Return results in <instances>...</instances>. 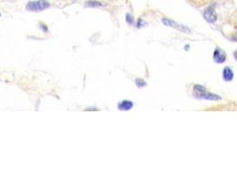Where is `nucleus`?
<instances>
[{
  "label": "nucleus",
  "mask_w": 237,
  "mask_h": 178,
  "mask_svg": "<svg viewBox=\"0 0 237 178\" xmlns=\"http://www.w3.org/2000/svg\"><path fill=\"white\" fill-rule=\"evenodd\" d=\"M50 4L46 0H36V1H31L28 3L26 8L28 11L31 12H41L45 9L49 8Z\"/></svg>",
  "instance_id": "1"
},
{
  "label": "nucleus",
  "mask_w": 237,
  "mask_h": 178,
  "mask_svg": "<svg viewBox=\"0 0 237 178\" xmlns=\"http://www.w3.org/2000/svg\"><path fill=\"white\" fill-rule=\"evenodd\" d=\"M203 16L209 22H214L215 20H216V14H215L213 6H211V7L206 9L205 12L203 13Z\"/></svg>",
  "instance_id": "2"
},
{
  "label": "nucleus",
  "mask_w": 237,
  "mask_h": 178,
  "mask_svg": "<svg viewBox=\"0 0 237 178\" xmlns=\"http://www.w3.org/2000/svg\"><path fill=\"white\" fill-rule=\"evenodd\" d=\"M163 22H164L165 25H167V26L174 27L176 29H179V30H182V31H187V30H188L187 28H186V27L184 26H180V25L177 24L174 21H171V20H168V19H163Z\"/></svg>",
  "instance_id": "3"
},
{
  "label": "nucleus",
  "mask_w": 237,
  "mask_h": 178,
  "mask_svg": "<svg viewBox=\"0 0 237 178\" xmlns=\"http://www.w3.org/2000/svg\"><path fill=\"white\" fill-rule=\"evenodd\" d=\"M214 59L216 60V62H223L226 60V56L224 54V52H222L220 49H217L214 53Z\"/></svg>",
  "instance_id": "4"
},
{
  "label": "nucleus",
  "mask_w": 237,
  "mask_h": 178,
  "mask_svg": "<svg viewBox=\"0 0 237 178\" xmlns=\"http://www.w3.org/2000/svg\"><path fill=\"white\" fill-rule=\"evenodd\" d=\"M223 77L226 81H230V80L233 79V77H234V74H233V71L231 69L229 68H226L224 71H223Z\"/></svg>",
  "instance_id": "5"
},
{
  "label": "nucleus",
  "mask_w": 237,
  "mask_h": 178,
  "mask_svg": "<svg viewBox=\"0 0 237 178\" xmlns=\"http://www.w3.org/2000/svg\"><path fill=\"white\" fill-rule=\"evenodd\" d=\"M118 108L121 110H130V109L132 108V102H129V101H123L118 105Z\"/></svg>",
  "instance_id": "6"
},
{
  "label": "nucleus",
  "mask_w": 237,
  "mask_h": 178,
  "mask_svg": "<svg viewBox=\"0 0 237 178\" xmlns=\"http://www.w3.org/2000/svg\"><path fill=\"white\" fill-rule=\"evenodd\" d=\"M87 4V6H103L104 5L102 4V3H100V2H98V1H89L86 3Z\"/></svg>",
  "instance_id": "7"
},
{
  "label": "nucleus",
  "mask_w": 237,
  "mask_h": 178,
  "mask_svg": "<svg viewBox=\"0 0 237 178\" xmlns=\"http://www.w3.org/2000/svg\"><path fill=\"white\" fill-rule=\"evenodd\" d=\"M0 15H1V14H0Z\"/></svg>",
  "instance_id": "8"
}]
</instances>
